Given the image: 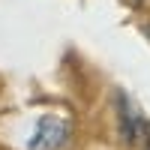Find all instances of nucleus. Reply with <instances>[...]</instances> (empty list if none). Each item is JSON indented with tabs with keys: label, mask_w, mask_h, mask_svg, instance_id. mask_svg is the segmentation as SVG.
Returning <instances> with one entry per match:
<instances>
[{
	"label": "nucleus",
	"mask_w": 150,
	"mask_h": 150,
	"mask_svg": "<svg viewBox=\"0 0 150 150\" xmlns=\"http://www.w3.org/2000/svg\"><path fill=\"white\" fill-rule=\"evenodd\" d=\"M69 120L63 117H54V114H45L36 120V132L27 144V150H60L66 141H69Z\"/></svg>",
	"instance_id": "obj_1"
},
{
	"label": "nucleus",
	"mask_w": 150,
	"mask_h": 150,
	"mask_svg": "<svg viewBox=\"0 0 150 150\" xmlns=\"http://www.w3.org/2000/svg\"><path fill=\"white\" fill-rule=\"evenodd\" d=\"M117 129H120V141L126 144V147L141 144L144 135H147V129H150L147 123H144V117L135 111V105L123 93H117Z\"/></svg>",
	"instance_id": "obj_2"
},
{
	"label": "nucleus",
	"mask_w": 150,
	"mask_h": 150,
	"mask_svg": "<svg viewBox=\"0 0 150 150\" xmlns=\"http://www.w3.org/2000/svg\"><path fill=\"white\" fill-rule=\"evenodd\" d=\"M141 144H144V150H150V129H147V135H144V141H141Z\"/></svg>",
	"instance_id": "obj_3"
},
{
	"label": "nucleus",
	"mask_w": 150,
	"mask_h": 150,
	"mask_svg": "<svg viewBox=\"0 0 150 150\" xmlns=\"http://www.w3.org/2000/svg\"><path fill=\"white\" fill-rule=\"evenodd\" d=\"M144 36H147V39H150V24H147V27H144Z\"/></svg>",
	"instance_id": "obj_4"
},
{
	"label": "nucleus",
	"mask_w": 150,
	"mask_h": 150,
	"mask_svg": "<svg viewBox=\"0 0 150 150\" xmlns=\"http://www.w3.org/2000/svg\"><path fill=\"white\" fill-rule=\"evenodd\" d=\"M132 3H141V0H132Z\"/></svg>",
	"instance_id": "obj_5"
}]
</instances>
